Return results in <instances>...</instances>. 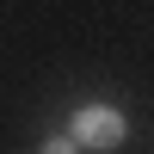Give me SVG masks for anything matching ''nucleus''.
<instances>
[{"instance_id":"f257e3e1","label":"nucleus","mask_w":154,"mask_h":154,"mask_svg":"<svg viewBox=\"0 0 154 154\" xmlns=\"http://www.w3.org/2000/svg\"><path fill=\"white\" fill-rule=\"evenodd\" d=\"M123 136H130V117H123L117 105H80V111L68 117V142H74V148L105 154V148H117Z\"/></svg>"}]
</instances>
